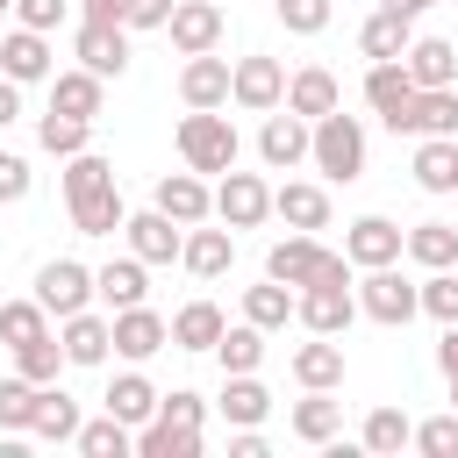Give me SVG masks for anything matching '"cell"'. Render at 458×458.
Segmentation results:
<instances>
[{
	"label": "cell",
	"mask_w": 458,
	"mask_h": 458,
	"mask_svg": "<svg viewBox=\"0 0 458 458\" xmlns=\"http://www.w3.org/2000/svg\"><path fill=\"white\" fill-rule=\"evenodd\" d=\"M293 379H301V386H329V394H336V386H344V344H336V336L301 344V351H293Z\"/></svg>",
	"instance_id": "36"
},
{
	"label": "cell",
	"mask_w": 458,
	"mask_h": 458,
	"mask_svg": "<svg viewBox=\"0 0 458 458\" xmlns=\"http://www.w3.org/2000/svg\"><path fill=\"white\" fill-rule=\"evenodd\" d=\"M286 107H293V114H308V122L336 114V107H344V86H336V72H329V64H301V72L286 79Z\"/></svg>",
	"instance_id": "24"
},
{
	"label": "cell",
	"mask_w": 458,
	"mask_h": 458,
	"mask_svg": "<svg viewBox=\"0 0 458 458\" xmlns=\"http://www.w3.org/2000/svg\"><path fill=\"white\" fill-rule=\"evenodd\" d=\"M308 143H315V122H308V114H293V107H272V114H265V129H258V157H265L272 172L308 165Z\"/></svg>",
	"instance_id": "9"
},
{
	"label": "cell",
	"mask_w": 458,
	"mask_h": 458,
	"mask_svg": "<svg viewBox=\"0 0 458 458\" xmlns=\"http://www.w3.org/2000/svg\"><path fill=\"white\" fill-rule=\"evenodd\" d=\"M401 64L415 86H458V43H444V36H415L401 50Z\"/></svg>",
	"instance_id": "29"
},
{
	"label": "cell",
	"mask_w": 458,
	"mask_h": 458,
	"mask_svg": "<svg viewBox=\"0 0 458 458\" xmlns=\"http://www.w3.org/2000/svg\"><path fill=\"white\" fill-rule=\"evenodd\" d=\"M179 0H129V29H165Z\"/></svg>",
	"instance_id": "52"
},
{
	"label": "cell",
	"mask_w": 458,
	"mask_h": 458,
	"mask_svg": "<svg viewBox=\"0 0 458 458\" xmlns=\"http://www.w3.org/2000/svg\"><path fill=\"white\" fill-rule=\"evenodd\" d=\"M272 215L286 222V229H329V186H315V179H286V186H272Z\"/></svg>",
	"instance_id": "20"
},
{
	"label": "cell",
	"mask_w": 458,
	"mask_h": 458,
	"mask_svg": "<svg viewBox=\"0 0 458 458\" xmlns=\"http://www.w3.org/2000/svg\"><path fill=\"white\" fill-rule=\"evenodd\" d=\"M172 344V322L157 315V308H114V358H129V365H143V358H157Z\"/></svg>",
	"instance_id": "14"
},
{
	"label": "cell",
	"mask_w": 458,
	"mask_h": 458,
	"mask_svg": "<svg viewBox=\"0 0 458 458\" xmlns=\"http://www.w3.org/2000/svg\"><path fill=\"white\" fill-rule=\"evenodd\" d=\"M222 422H236V429H250V422H265L272 415V394H265V379L258 372H229V386H222Z\"/></svg>",
	"instance_id": "33"
},
{
	"label": "cell",
	"mask_w": 458,
	"mask_h": 458,
	"mask_svg": "<svg viewBox=\"0 0 458 458\" xmlns=\"http://www.w3.org/2000/svg\"><path fill=\"white\" fill-rule=\"evenodd\" d=\"M79 422H86V415H79V401L50 379V386L36 394V422H29V437H36V444H79Z\"/></svg>",
	"instance_id": "27"
},
{
	"label": "cell",
	"mask_w": 458,
	"mask_h": 458,
	"mask_svg": "<svg viewBox=\"0 0 458 458\" xmlns=\"http://www.w3.org/2000/svg\"><path fill=\"white\" fill-rule=\"evenodd\" d=\"M329 0H279V21H286V36H322L329 29Z\"/></svg>",
	"instance_id": "49"
},
{
	"label": "cell",
	"mask_w": 458,
	"mask_h": 458,
	"mask_svg": "<svg viewBox=\"0 0 458 458\" xmlns=\"http://www.w3.org/2000/svg\"><path fill=\"white\" fill-rule=\"evenodd\" d=\"M229 79H236V64L215 57V50H200V57H186V72H179V100H186V107H229Z\"/></svg>",
	"instance_id": "19"
},
{
	"label": "cell",
	"mask_w": 458,
	"mask_h": 458,
	"mask_svg": "<svg viewBox=\"0 0 458 458\" xmlns=\"http://www.w3.org/2000/svg\"><path fill=\"white\" fill-rule=\"evenodd\" d=\"M265 272H272V279H286V286L301 293V286L351 279V258H344V250H329V243H315L308 229H293V236H279V243L265 250Z\"/></svg>",
	"instance_id": "1"
},
{
	"label": "cell",
	"mask_w": 458,
	"mask_h": 458,
	"mask_svg": "<svg viewBox=\"0 0 458 458\" xmlns=\"http://www.w3.org/2000/svg\"><path fill=\"white\" fill-rule=\"evenodd\" d=\"M415 451H422V458H458V408L415 422Z\"/></svg>",
	"instance_id": "47"
},
{
	"label": "cell",
	"mask_w": 458,
	"mask_h": 458,
	"mask_svg": "<svg viewBox=\"0 0 458 458\" xmlns=\"http://www.w3.org/2000/svg\"><path fill=\"white\" fill-rule=\"evenodd\" d=\"M64 365H72V358H64V344H57V329L14 351V372H21V379H36V386H50V379H57Z\"/></svg>",
	"instance_id": "45"
},
{
	"label": "cell",
	"mask_w": 458,
	"mask_h": 458,
	"mask_svg": "<svg viewBox=\"0 0 458 458\" xmlns=\"http://www.w3.org/2000/svg\"><path fill=\"white\" fill-rule=\"evenodd\" d=\"M64 7H72V0H14V21H21V29H43V36H50V29L64 21Z\"/></svg>",
	"instance_id": "51"
},
{
	"label": "cell",
	"mask_w": 458,
	"mask_h": 458,
	"mask_svg": "<svg viewBox=\"0 0 458 458\" xmlns=\"http://www.w3.org/2000/svg\"><path fill=\"white\" fill-rule=\"evenodd\" d=\"M229 258H236V229H229V222H222V229H208V222H193V229H186L179 265H186L193 279H222V272H229Z\"/></svg>",
	"instance_id": "25"
},
{
	"label": "cell",
	"mask_w": 458,
	"mask_h": 458,
	"mask_svg": "<svg viewBox=\"0 0 458 458\" xmlns=\"http://www.w3.org/2000/svg\"><path fill=\"white\" fill-rule=\"evenodd\" d=\"M150 208H165L172 222H186V229H193V222H208V215H215V186H208V179L186 165V172H165V179H157Z\"/></svg>",
	"instance_id": "16"
},
{
	"label": "cell",
	"mask_w": 458,
	"mask_h": 458,
	"mask_svg": "<svg viewBox=\"0 0 458 458\" xmlns=\"http://www.w3.org/2000/svg\"><path fill=\"white\" fill-rule=\"evenodd\" d=\"M165 36H172V50H179V57L215 50V43H222V0H179V7H172V21H165Z\"/></svg>",
	"instance_id": "18"
},
{
	"label": "cell",
	"mask_w": 458,
	"mask_h": 458,
	"mask_svg": "<svg viewBox=\"0 0 458 458\" xmlns=\"http://www.w3.org/2000/svg\"><path fill=\"white\" fill-rule=\"evenodd\" d=\"M36 394H43V386L21 379V372L0 379V429H7V437H29V422H36Z\"/></svg>",
	"instance_id": "46"
},
{
	"label": "cell",
	"mask_w": 458,
	"mask_h": 458,
	"mask_svg": "<svg viewBox=\"0 0 458 458\" xmlns=\"http://www.w3.org/2000/svg\"><path fill=\"white\" fill-rule=\"evenodd\" d=\"M79 451L86 458H129L136 451V429L122 415H93V422H79Z\"/></svg>",
	"instance_id": "42"
},
{
	"label": "cell",
	"mask_w": 458,
	"mask_h": 458,
	"mask_svg": "<svg viewBox=\"0 0 458 458\" xmlns=\"http://www.w3.org/2000/svg\"><path fill=\"white\" fill-rule=\"evenodd\" d=\"M344 258H351L358 272H372V265H401V258H408V229L386 222V215H358V222L344 229Z\"/></svg>",
	"instance_id": "6"
},
{
	"label": "cell",
	"mask_w": 458,
	"mask_h": 458,
	"mask_svg": "<svg viewBox=\"0 0 458 458\" xmlns=\"http://www.w3.org/2000/svg\"><path fill=\"white\" fill-rule=\"evenodd\" d=\"M122 222H129V208H122V186H100V193L72 200V229H79V236H122Z\"/></svg>",
	"instance_id": "34"
},
{
	"label": "cell",
	"mask_w": 458,
	"mask_h": 458,
	"mask_svg": "<svg viewBox=\"0 0 458 458\" xmlns=\"http://www.w3.org/2000/svg\"><path fill=\"white\" fill-rule=\"evenodd\" d=\"M358 315H372V322H386V329H408V322L422 315V286L401 279L394 265H372V272L358 279Z\"/></svg>",
	"instance_id": "4"
},
{
	"label": "cell",
	"mask_w": 458,
	"mask_h": 458,
	"mask_svg": "<svg viewBox=\"0 0 458 458\" xmlns=\"http://www.w3.org/2000/svg\"><path fill=\"white\" fill-rule=\"evenodd\" d=\"M386 129L394 136H458V86H422Z\"/></svg>",
	"instance_id": "12"
},
{
	"label": "cell",
	"mask_w": 458,
	"mask_h": 458,
	"mask_svg": "<svg viewBox=\"0 0 458 458\" xmlns=\"http://www.w3.org/2000/svg\"><path fill=\"white\" fill-rule=\"evenodd\" d=\"M243 322H258L265 336L286 329V322H293V286L272 279V272H265V286H243Z\"/></svg>",
	"instance_id": "35"
},
{
	"label": "cell",
	"mask_w": 458,
	"mask_h": 458,
	"mask_svg": "<svg viewBox=\"0 0 458 458\" xmlns=\"http://www.w3.org/2000/svg\"><path fill=\"white\" fill-rule=\"evenodd\" d=\"M36 301L64 322V315H79V308H93L100 293H93V265H79V258H50L43 272H36Z\"/></svg>",
	"instance_id": "7"
},
{
	"label": "cell",
	"mask_w": 458,
	"mask_h": 458,
	"mask_svg": "<svg viewBox=\"0 0 458 458\" xmlns=\"http://www.w3.org/2000/svg\"><path fill=\"white\" fill-rule=\"evenodd\" d=\"M308 165L329 179V186H351L358 172H365V129H358V114H322L315 122V143H308Z\"/></svg>",
	"instance_id": "3"
},
{
	"label": "cell",
	"mask_w": 458,
	"mask_h": 458,
	"mask_svg": "<svg viewBox=\"0 0 458 458\" xmlns=\"http://www.w3.org/2000/svg\"><path fill=\"white\" fill-rule=\"evenodd\" d=\"M86 21H129V0H79Z\"/></svg>",
	"instance_id": "53"
},
{
	"label": "cell",
	"mask_w": 458,
	"mask_h": 458,
	"mask_svg": "<svg viewBox=\"0 0 458 458\" xmlns=\"http://www.w3.org/2000/svg\"><path fill=\"white\" fill-rule=\"evenodd\" d=\"M272 215V186L258 179V172H222V186H215V222H229V229H258Z\"/></svg>",
	"instance_id": "10"
},
{
	"label": "cell",
	"mask_w": 458,
	"mask_h": 458,
	"mask_svg": "<svg viewBox=\"0 0 458 458\" xmlns=\"http://www.w3.org/2000/svg\"><path fill=\"white\" fill-rule=\"evenodd\" d=\"M50 107H57V114H79V122H93V114L107 107V79H100V72H86V64L50 72Z\"/></svg>",
	"instance_id": "23"
},
{
	"label": "cell",
	"mask_w": 458,
	"mask_h": 458,
	"mask_svg": "<svg viewBox=\"0 0 458 458\" xmlns=\"http://www.w3.org/2000/svg\"><path fill=\"white\" fill-rule=\"evenodd\" d=\"M415 186L422 193H458V136H415Z\"/></svg>",
	"instance_id": "28"
},
{
	"label": "cell",
	"mask_w": 458,
	"mask_h": 458,
	"mask_svg": "<svg viewBox=\"0 0 458 458\" xmlns=\"http://www.w3.org/2000/svg\"><path fill=\"white\" fill-rule=\"evenodd\" d=\"M422 315H437V322H458V272H451V265L422 279Z\"/></svg>",
	"instance_id": "48"
},
{
	"label": "cell",
	"mask_w": 458,
	"mask_h": 458,
	"mask_svg": "<svg viewBox=\"0 0 458 458\" xmlns=\"http://www.w3.org/2000/svg\"><path fill=\"white\" fill-rule=\"evenodd\" d=\"M215 358H222V372H258L265 365V329L258 322H229L222 344H215Z\"/></svg>",
	"instance_id": "41"
},
{
	"label": "cell",
	"mask_w": 458,
	"mask_h": 458,
	"mask_svg": "<svg viewBox=\"0 0 458 458\" xmlns=\"http://www.w3.org/2000/svg\"><path fill=\"white\" fill-rule=\"evenodd\" d=\"M57 344H64V358H72V365H107V351H114V315L79 308V315H64V322H57Z\"/></svg>",
	"instance_id": "17"
},
{
	"label": "cell",
	"mask_w": 458,
	"mask_h": 458,
	"mask_svg": "<svg viewBox=\"0 0 458 458\" xmlns=\"http://www.w3.org/2000/svg\"><path fill=\"white\" fill-rule=\"evenodd\" d=\"M36 336H50V308L29 293V301H0V344L7 351H21V344H36Z\"/></svg>",
	"instance_id": "39"
},
{
	"label": "cell",
	"mask_w": 458,
	"mask_h": 458,
	"mask_svg": "<svg viewBox=\"0 0 458 458\" xmlns=\"http://www.w3.org/2000/svg\"><path fill=\"white\" fill-rule=\"evenodd\" d=\"M222 329H229V315H222L215 301H186V308L172 315V351H215Z\"/></svg>",
	"instance_id": "30"
},
{
	"label": "cell",
	"mask_w": 458,
	"mask_h": 458,
	"mask_svg": "<svg viewBox=\"0 0 458 458\" xmlns=\"http://www.w3.org/2000/svg\"><path fill=\"white\" fill-rule=\"evenodd\" d=\"M36 143L50 150V157H79V150H93V122H79V114H36Z\"/></svg>",
	"instance_id": "38"
},
{
	"label": "cell",
	"mask_w": 458,
	"mask_h": 458,
	"mask_svg": "<svg viewBox=\"0 0 458 458\" xmlns=\"http://www.w3.org/2000/svg\"><path fill=\"white\" fill-rule=\"evenodd\" d=\"M408 43H415V21H408V14H394V7H372V14H365V29H358V50H365L372 64H379V57H401Z\"/></svg>",
	"instance_id": "32"
},
{
	"label": "cell",
	"mask_w": 458,
	"mask_h": 458,
	"mask_svg": "<svg viewBox=\"0 0 458 458\" xmlns=\"http://www.w3.org/2000/svg\"><path fill=\"white\" fill-rule=\"evenodd\" d=\"M122 236H129V250H136L143 265H172V258L186 250V222H172L165 208H143V215H129V222H122Z\"/></svg>",
	"instance_id": "13"
},
{
	"label": "cell",
	"mask_w": 458,
	"mask_h": 458,
	"mask_svg": "<svg viewBox=\"0 0 458 458\" xmlns=\"http://www.w3.org/2000/svg\"><path fill=\"white\" fill-rule=\"evenodd\" d=\"M0 14H14V0H0Z\"/></svg>",
	"instance_id": "59"
},
{
	"label": "cell",
	"mask_w": 458,
	"mask_h": 458,
	"mask_svg": "<svg viewBox=\"0 0 458 458\" xmlns=\"http://www.w3.org/2000/svg\"><path fill=\"white\" fill-rule=\"evenodd\" d=\"M136 458H200V429L143 422V429H136Z\"/></svg>",
	"instance_id": "43"
},
{
	"label": "cell",
	"mask_w": 458,
	"mask_h": 458,
	"mask_svg": "<svg viewBox=\"0 0 458 458\" xmlns=\"http://www.w3.org/2000/svg\"><path fill=\"white\" fill-rule=\"evenodd\" d=\"M293 322L308 336H344L358 322V286L351 279H329V286H301L293 293Z\"/></svg>",
	"instance_id": "5"
},
{
	"label": "cell",
	"mask_w": 458,
	"mask_h": 458,
	"mask_svg": "<svg viewBox=\"0 0 458 458\" xmlns=\"http://www.w3.org/2000/svg\"><path fill=\"white\" fill-rule=\"evenodd\" d=\"M100 186H114V165H107L100 150L64 157V208H72V200H86V193H100Z\"/></svg>",
	"instance_id": "44"
},
{
	"label": "cell",
	"mask_w": 458,
	"mask_h": 458,
	"mask_svg": "<svg viewBox=\"0 0 458 458\" xmlns=\"http://www.w3.org/2000/svg\"><path fill=\"white\" fill-rule=\"evenodd\" d=\"M358 444H365L372 458H394V451H408V444H415V422H408V408H372V415H365V429H358Z\"/></svg>",
	"instance_id": "37"
},
{
	"label": "cell",
	"mask_w": 458,
	"mask_h": 458,
	"mask_svg": "<svg viewBox=\"0 0 458 458\" xmlns=\"http://www.w3.org/2000/svg\"><path fill=\"white\" fill-rule=\"evenodd\" d=\"M0 72H7L14 86H36V79H50V72H57V50H50V36L14 21V29L0 36Z\"/></svg>",
	"instance_id": "15"
},
{
	"label": "cell",
	"mask_w": 458,
	"mask_h": 458,
	"mask_svg": "<svg viewBox=\"0 0 458 458\" xmlns=\"http://www.w3.org/2000/svg\"><path fill=\"white\" fill-rule=\"evenodd\" d=\"M14 114H21V86H14V79H7V72H0V129H7V122H14Z\"/></svg>",
	"instance_id": "56"
},
{
	"label": "cell",
	"mask_w": 458,
	"mask_h": 458,
	"mask_svg": "<svg viewBox=\"0 0 458 458\" xmlns=\"http://www.w3.org/2000/svg\"><path fill=\"white\" fill-rule=\"evenodd\" d=\"M229 451H236V458H265V437H258V422H250V429H236V437H229Z\"/></svg>",
	"instance_id": "55"
},
{
	"label": "cell",
	"mask_w": 458,
	"mask_h": 458,
	"mask_svg": "<svg viewBox=\"0 0 458 458\" xmlns=\"http://www.w3.org/2000/svg\"><path fill=\"white\" fill-rule=\"evenodd\" d=\"M72 50H79V64H86V72L122 79V72H129V21H86V14H79Z\"/></svg>",
	"instance_id": "11"
},
{
	"label": "cell",
	"mask_w": 458,
	"mask_h": 458,
	"mask_svg": "<svg viewBox=\"0 0 458 458\" xmlns=\"http://www.w3.org/2000/svg\"><path fill=\"white\" fill-rule=\"evenodd\" d=\"M29 186H36V172H29V157H14V150H0V208H14V200H29Z\"/></svg>",
	"instance_id": "50"
},
{
	"label": "cell",
	"mask_w": 458,
	"mask_h": 458,
	"mask_svg": "<svg viewBox=\"0 0 458 458\" xmlns=\"http://www.w3.org/2000/svg\"><path fill=\"white\" fill-rule=\"evenodd\" d=\"M93 293H100V308L114 315V308H136L143 293H150V265L129 250V258H114V265H100L93 272Z\"/></svg>",
	"instance_id": "26"
},
{
	"label": "cell",
	"mask_w": 458,
	"mask_h": 458,
	"mask_svg": "<svg viewBox=\"0 0 458 458\" xmlns=\"http://www.w3.org/2000/svg\"><path fill=\"white\" fill-rule=\"evenodd\" d=\"M236 150H243V136H236V122L222 114V107H186V122H179V157L193 165V172H229L236 165Z\"/></svg>",
	"instance_id": "2"
},
{
	"label": "cell",
	"mask_w": 458,
	"mask_h": 458,
	"mask_svg": "<svg viewBox=\"0 0 458 458\" xmlns=\"http://www.w3.org/2000/svg\"><path fill=\"white\" fill-rule=\"evenodd\" d=\"M451 408H458V372H451Z\"/></svg>",
	"instance_id": "58"
},
{
	"label": "cell",
	"mask_w": 458,
	"mask_h": 458,
	"mask_svg": "<svg viewBox=\"0 0 458 458\" xmlns=\"http://www.w3.org/2000/svg\"><path fill=\"white\" fill-rule=\"evenodd\" d=\"M229 100H236L243 114H272V107H286V64H279V57H236Z\"/></svg>",
	"instance_id": "8"
},
{
	"label": "cell",
	"mask_w": 458,
	"mask_h": 458,
	"mask_svg": "<svg viewBox=\"0 0 458 458\" xmlns=\"http://www.w3.org/2000/svg\"><path fill=\"white\" fill-rule=\"evenodd\" d=\"M415 93H422V86L408 79V64H401V57H379V64H365V107H372L379 122H394V114H401Z\"/></svg>",
	"instance_id": "22"
},
{
	"label": "cell",
	"mask_w": 458,
	"mask_h": 458,
	"mask_svg": "<svg viewBox=\"0 0 458 458\" xmlns=\"http://www.w3.org/2000/svg\"><path fill=\"white\" fill-rule=\"evenodd\" d=\"M379 7H394V14H408V21H415V14H422V7H437V0H379Z\"/></svg>",
	"instance_id": "57"
},
{
	"label": "cell",
	"mask_w": 458,
	"mask_h": 458,
	"mask_svg": "<svg viewBox=\"0 0 458 458\" xmlns=\"http://www.w3.org/2000/svg\"><path fill=\"white\" fill-rule=\"evenodd\" d=\"M408 258H415L422 272L458 265V229H451V222H415V229H408Z\"/></svg>",
	"instance_id": "40"
},
{
	"label": "cell",
	"mask_w": 458,
	"mask_h": 458,
	"mask_svg": "<svg viewBox=\"0 0 458 458\" xmlns=\"http://www.w3.org/2000/svg\"><path fill=\"white\" fill-rule=\"evenodd\" d=\"M100 401H107V415H122V422H129V429H143V422H150V415H157V401H165V394H157V386H150V379H143V372H114V379H107V394H100Z\"/></svg>",
	"instance_id": "31"
},
{
	"label": "cell",
	"mask_w": 458,
	"mask_h": 458,
	"mask_svg": "<svg viewBox=\"0 0 458 458\" xmlns=\"http://www.w3.org/2000/svg\"><path fill=\"white\" fill-rule=\"evenodd\" d=\"M437 365H444V379L458 372V322H444V336H437Z\"/></svg>",
	"instance_id": "54"
},
{
	"label": "cell",
	"mask_w": 458,
	"mask_h": 458,
	"mask_svg": "<svg viewBox=\"0 0 458 458\" xmlns=\"http://www.w3.org/2000/svg\"><path fill=\"white\" fill-rule=\"evenodd\" d=\"M286 429H293L301 444H336V429H344V401H329V386H301V401L286 408Z\"/></svg>",
	"instance_id": "21"
}]
</instances>
